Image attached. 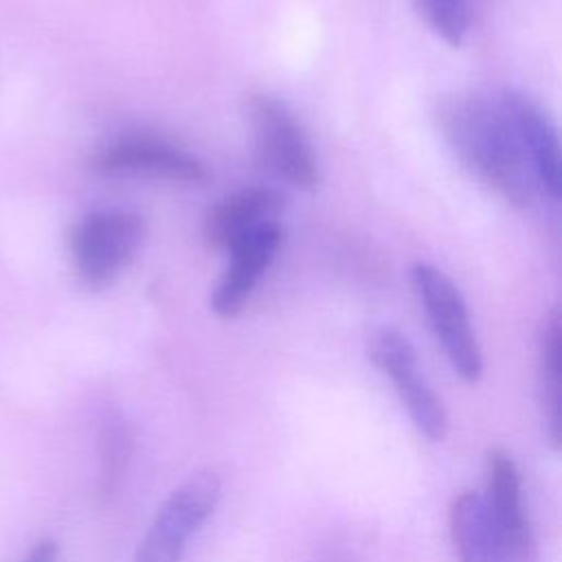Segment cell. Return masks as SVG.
I'll list each match as a JSON object with an SVG mask.
<instances>
[{
    "label": "cell",
    "mask_w": 562,
    "mask_h": 562,
    "mask_svg": "<svg viewBox=\"0 0 562 562\" xmlns=\"http://www.w3.org/2000/svg\"><path fill=\"white\" fill-rule=\"evenodd\" d=\"M437 123L441 136L463 167L512 206L525 209L536 195V176L501 108L481 94H452L439 101Z\"/></svg>",
    "instance_id": "6da1fadb"
},
{
    "label": "cell",
    "mask_w": 562,
    "mask_h": 562,
    "mask_svg": "<svg viewBox=\"0 0 562 562\" xmlns=\"http://www.w3.org/2000/svg\"><path fill=\"white\" fill-rule=\"evenodd\" d=\"M147 226L130 211H92L83 215L68 235L72 268L90 290H103L134 261Z\"/></svg>",
    "instance_id": "7a4b0ae2"
},
{
    "label": "cell",
    "mask_w": 562,
    "mask_h": 562,
    "mask_svg": "<svg viewBox=\"0 0 562 562\" xmlns=\"http://www.w3.org/2000/svg\"><path fill=\"white\" fill-rule=\"evenodd\" d=\"M411 283L454 373L468 384L479 382L483 375V356L457 285L426 261L413 263Z\"/></svg>",
    "instance_id": "3957f363"
},
{
    "label": "cell",
    "mask_w": 562,
    "mask_h": 562,
    "mask_svg": "<svg viewBox=\"0 0 562 562\" xmlns=\"http://www.w3.org/2000/svg\"><path fill=\"white\" fill-rule=\"evenodd\" d=\"M248 121L257 158L268 171L301 191L318 187L321 173L312 143L281 101L268 94H252Z\"/></svg>",
    "instance_id": "277c9868"
},
{
    "label": "cell",
    "mask_w": 562,
    "mask_h": 562,
    "mask_svg": "<svg viewBox=\"0 0 562 562\" xmlns=\"http://www.w3.org/2000/svg\"><path fill=\"white\" fill-rule=\"evenodd\" d=\"M222 494L220 476L211 470L191 474L178 485L140 538L132 562H180L189 538L213 514Z\"/></svg>",
    "instance_id": "5b68a950"
},
{
    "label": "cell",
    "mask_w": 562,
    "mask_h": 562,
    "mask_svg": "<svg viewBox=\"0 0 562 562\" xmlns=\"http://www.w3.org/2000/svg\"><path fill=\"white\" fill-rule=\"evenodd\" d=\"M369 356L373 364L391 380L417 430L430 441L446 439L448 415L443 402L424 378L408 338L397 329L382 327L369 342Z\"/></svg>",
    "instance_id": "8992f818"
},
{
    "label": "cell",
    "mask_w": 562,
    "mask_h": 562,
    "mask_svg": "<svg viewBox=\"0 0 562 562\" xmlns=\"http://www.w3.org/2000/svg\"><path fill=\"white\" fill-rule=\"evenodd\" d=\"M490 529L507 562H531L533 538L525 514L518 468L509 452L494 448L485 457V492L481 494Z\"/></svg>",
    "instance_id": "52a82bcc"
},
{
    "label": "cell",
    "mask_w": 562,
    "mask_h": 562,
    "mask_svg": "<svg viewBox=\"0 0 562 562\" xmlns=\"http://www.w3.org/2000/svg\"><path fill=\"white\" fill-rule=\"evenodd\" d=\"M94 167L103 173H132L182 184H200L209 178L204 162L193 154L171 140L145 134L116 138L97 154Z\"/></svg>",
    "instance_id": "ba28073f"
},
{
    "label": "cell",
    "mask_w": 562,
    "mask_h": 562,
    "mask_svg": "<svg viewBox=\"0 0 562 562\" xmlns=\"http://www.w3.org/2000/svg\"><path fill=\"white\" fill-rule=\"evenodd\" d=\"M283 235L281 222H272L228 248V266L211 296V310L220 318H235L246 307L261 277L272 266Z\"/></svg>",
    "instance_id": "9c48e42d"
},
{
    "label": "cell",
    "mask_w": 562,
    "mask_h": 562,
    "mask_svg": "<svg viewBox=\"0 0 562 562\" xmlns=\"http://www.w3.org/2000/svg\"><path fill=\"white\" fill-rule=\"evenodd\" d=\"M285 195L270 187H246L213 204L202 222V239L211 250H226L252 231L279 222Z\"/></svg>",
    "instance_id": "30bf717a"
},
{
    "label": "cell",
    "mask_w": 562,
    "mask_h": 562,
    "mask_svg": "<svg viewBox=\"0 0 562 562\" xmlns=\"http://www.w3.org/2000/svg\"><path fill=\"white\" fill-rule=\"evenodd\" d=\"M498 103L516 130L536 182L549 193L551 200H558L562 191V160L551 119L529 97L514 90H505Z\"/></svg>",
    "instance_id": "8fae6325"
},
{
    "label": "cell",
    "mask_w": 562,
    "mask_h": 562,
    "mask_svg": "<svg viewBox=\"0 0 562 562\" xmlns=\"http://www.w3.org/2000/svg\"><path fill=\"white\" fill-rule=\"evenodd\" d=\"M450 536L459 562H507L485 516L481 494L461 490L448 509Z\"/></svg>",
    "instance_id": "7c38bea8"
},
{
    "label": "cell",
    "mask_w": 562,
    "mask_h": 562,
    "mask_svg": "<svg viewBox=\"0 0 562 562\" xmlns=\"http://www.w3.org/2000/svg\"><path fill=\"white\" fill-rule=\"evenodd\" d=\"M132 454V430L125 417L116 411L105 413L99 428V481L97 494L101 501L116 494L123 472Z\"/></svg>",
    "instance_id": "4fadbf2b"
},
{
    "label": "cell",
    "mask_w": 562,
    "mask_h": 562,
    "mask_svg": "<svg viewBox=\"0 0 562 562\" xmlns=\"http://www.w3.org/2000/svg\"><path fill=\"white\" fill-rule=\"evenodd\" d=\"M560 314L553 310L544 325L540 345V402L547 422V435L553 448H558L560 443Z\"/></svg>",
    "instance_id": "5bb4252c"
},
{
    "label": "cell",
    "mask_w": 562,
    "mask_h": 562,
    "mask_svg": "<svg viewBox=\"0 0 562 562\" xmlns=\"http://www.w3.org/2000/svg\"><path fill=\"white\" fill-rule=\"evenodd\" d=\"M419 9L443 42L450 46L463 44L470 26L468 0H419Z\"/></svg>",
    "instance_id": "9a60e30c"
},
{
    "label": "cell",
    "mask_w": 562,
    "mask_h": 562,
    "mask_svg": "<svg viewBox=\"0 0 562 562\" xmlns=\"http://www.w3.org/2000/svg\"><path fill=\"white\" fill-rule=\"evenodd\" d=\"M59 547L55 540H42L31 549V553L24 558V562H57Z\"/></svg>",
    "instance_id": "2e32d148"
}]
</instances>
